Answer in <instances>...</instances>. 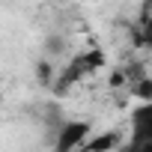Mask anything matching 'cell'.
<instances>
[{
    "mask_svg": "<svg viewBox=\"0 0 152 152\" xmlns=\"http://www.w3.org/2000/svg\"><path fill=\"white\" fill-rule=\"evenodd\" d=\"M146 9H152V0H146Z\"/></svg>",
    "mask_w": 152,
    "mask_h": 152,
    "instance_id": "7",
    "label": "cell"
},
{
    "mask_svg": "<svg viewBox=\"0 0 152 152\" xmlns=\"http://www.w3.org/2000/svg\"><path fill=\"white\" fill-rule=\"evenodd\" d=\"M134 45L143 51H152V9H146V15L137 21L134 27Z\"/></svg>",
    "mask_w": 152,
    "mask_h": 152,
    "instance_id": "5",
    "label": "cell"
},
{
    "mask_svg": "<svg viewBox=\"0 0 152 152\" xmlns=\"http://www.w3.org/2000/svg\"><path fill=\"white\" fill-rule=\"evenodd\" d=\"M128 137L152 140V99L137 102L128 113Z\"/></svg>",
    "mask_w": 152,
    "mask_h": 152,
    "instance_id": "3",
    "label": "cell"
},
{
    "mask_svg": "<svg viewBox=\"0 0 152 152\" xmlns=\"http://www.w3.org/2000/svg\"><path fill=\"white\" fill-rule=\"evenodd\" d=\"M122 140H125V137H122L116 128H110V131H102V134L90 137V140H87V146H84L81 152H116Z\"/></svg>",
    "mask_w": 152,
    "mask_h": 152,
    "instance_id": "4",
    "label": "cell"
},
{
    "mask_svg": "<svg viewBox=\"0 0 152 152\" xmlns=\"http://www.w3.org/2000/svg\"><path fill=\"white\" fill-rule=\"evenodd\" d=\"M104 66H107L104 51H102V48H87V51H81V54H75V57L63 66V72H60L54 90H57V93H69L75 84L87 81L90 75H96V72L104 69Z\"/></svg>",
    "mask_w": 152,
    "mask_h": 152,
    "instance_id": "1",
    "label": "cell"
},
{
    "mask_svg": "<svg viewBox=\"0 0 152 152\" xmlns=\"http://www.w3.org/2000/svg\"><path fill=\"white\" fill-rule=\"evenodd\" d=\"M90 137H93V125L87 119H69V122L60 125L51 152H81Z\"/></svg>",
    "mask_w": 152,
    "mask_h": 152,
    "instance_id": "2",
    "label": "cell"
},
{
    "mask_svg": "<svg viewBox=\"0 0 152 152\" xmlns=\"http://www.w3.org/2000/svg\"><path fill=\"white\" fill-rule=\"evenodd\" d=\"M116 152H152V140H137V137H125L119 143Z\"/></svg>",
    "mask_w": 152,
    "mask_h": 152,
    "instance_id": "6",
    "label": "cell"
}]
</instances>
